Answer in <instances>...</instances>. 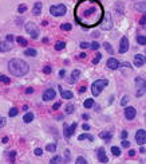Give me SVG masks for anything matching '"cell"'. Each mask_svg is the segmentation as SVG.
Here are the masks:
<instances>
[{"label": "cell", "instance_id": "obj_1", "mask_svg": "<svg viewBox=\"0 0 146 164\" xmlns=\"http://www.w3.org/2000/svg\"><path fill=\"white\" fill-rule=\"evenodd\" d=\"M8 70L14 77H24L30 71V66L26 61L20 59V58H12L8 62Z\"/></svg>", "mask_w": 146, "mask_h": 164}, {"label": "cell", "instance_id": "obj_2", "mask_svg": "<svg viewBox=\"0 0 146 164\" xmlns=\"http://www.w3.org/2000/svg\"><path fill=\"white\" fill-rule=\"evenodd\" d=\"M107 85H109V81H107V79H105V78L97 79L94 84L91 85V93H92V96H94V97H98V96L103 92V89H105Z\"/></svg>", "mask_w": 146, "mask_h": 164}, {"label": "cell", "instance_id": "obj_3", "mask_svg": "<svg viewBox=\"0 0 146 164\" xmlns=\"http://www.w3.org/2000/svg\"><path fill=\"white\" fill-rule=\"evenodd\" d=\"M67 12V7L65 4H56V5H51L50 7V14L52 16H63Z\"/></svg>", "mask_w": 146, "mask_h": 164}, {"label": "cell", "instance_id": "obj_4", "mask_svg": "<svg viewBox=\"0 0 146 164\" xmlns=\"http://www.w3.org/2000/svg\"><path fill=\"white\" fill-rule=\"evenodd\" d=\"M134 82H135V89H137L135 96H137V97H142V96L145 94V89H146L145 78H142V77H137Z\"/></svg>", "mask_w": 146, "mask_h": 164}, {"label": "cell", "instance_id": "obj_5", "mask_svg": "<svg viewBox=\"0 0 146 164\" xmlns=\"http://www.w3.org/2000/svg\"><path fill=\"white\" fill-rule=\"evenodd\" d=\"M26 31H27L28 35H31L32 39H38L39 38V28H38V26L35 24V23H32V22L27 23L26 24Z\"/></svg>", "mask_w": 146, "mask_h": 164}, {"label": "cell", "instance_id": "obj_6", "mask_svg": "<svg viewBox=\"0 0 146 164\" xmlns=\"http://www.w3.org/2000/svg\"><path fill=\"white\" fill-rule=\"evenodd\" d=\"M77 126H78V122H74V124H71V125L65 124V126H63V136H65L66 139H70L74 134Z\"/></svg>", "mask_w": 146, "mask_h": 164}, {"label": "cell", "instance_id": "obj_7", "mask_svg": "<svg viewBox=\"0 0 146 164\" xmlns=\"http://www.w3.org/2000/svg\"><path fill=\"white\" fill-rule=\"evenodd\" d=\"M101 28L105 31H109V30H111L113 28V19H111V16L110 15H106L103 17V20L101 23Z\"/></svg>", "mask_w": 146, "mask_h": 164}, {"label": "cell", "instance_id": "obj_8", "mask_svg": "<svg viewBox=\"0 0 146 164\" xmlns=\"http://www.w3.org/2000/svg\"><path fill=\"white\" fill-rule=\"evenodd\" d=\"M123 114H125V119H126V120L131 121V120L135 119L137 110H135V108H133V106H126L125 110H123Z\"/></svg>", "mask_w": 146, "mask_h": 164}, {"label": "cell", "instance_id": "obj_9", "mask_svg": "<svg viewBox=\"0 0 146 164\" xmlns=\"http://www.w3.org/2000/svg\"><path fill=\"white\" fill-rule=\"evenodd\" d=\"M135 141L139 145H145L146 143V131L145 129H138L135 133Z\"/></svg>", "mask_w": 146, "mask_h": 164}, {"label": "cell", "instance_id": "obj_10", "mask_svg": "<svg viewBox=\"0 0 146 164\" xmlns=\"http://www.w3.org/2000/svg\"><path fill=\"white\" fill-rule=\"evenodd\" d=\"M129 39L127 37H122L121 42H119V54H125V52L129 51Z\"/></svg>", "mask_w": 146, "mask_h": 164}, {"label": "cell", "instance_id": "obj_11", "mask_svg": "<svg viewBox=\"0 0 146 164\" xmlns=\"http://www.w3.org/2000/svg\"><path fill=\"white\" fill-rule=\"evenodd\" d=\"M97 156H98V160L99 163H109V157L106 156V151H105V148H98L97 151Z\"/></svg>", "mask_w": 146, "mask_h": 164}, {"label": "cell", "instance_id": "obj_12", "mask_svg": "<svg viewBox=\"0 0 146 164\" xmlns=\"http://www.w3.org/2000/svg\"><path fill=\"white\" fill-rule=\"evenodd\" d=\"M56 97V92L54 89H46V92L43 93V101H51Z\"/></svg>", "mask_w": 146, "mask_h": 164}, {"label": "cell", "instance_id": "obj_13", "mask_svg": "<svg viewBox=\"0 0 146 164\" xmlns=\"http://www.w3.org/2000/svg\"><path fill=\"white\" fill-rule=\"evenodd\" d=\"M145 61H146V58H145V55H142V54H137L135 57H134V66H137V67H142L143 65H145Z\"/></svg>", "mask_w": 146, "mask_h": 164}, {"label": "cell", "instance_id": "obj_14", "mask_svg": "<svg viewBox=\"0 0 146 164\" xmlns=\"http://www.w3.org/2000/svg\"><path fill=\"white\" fill-rule=\"evenodd\" d=\"M106 65L110 70H117V69H119V61L115 59V58H109Z\"/></svg>", "mask_w": 146, "mask_h": 164}, {"label": "cell", "instance_id": "obj_15", "mask_svg": "<svg viewBox=\"0 0 146 164\" xmlns=\"http://www.w3.org/2000/svg\"><path fill=\"white\" fill-rule=\"evenodd\" d=\"M58 89H59V92H60V96H62V98H63V99H71V98L74 97L72 92H70V90H63V87H62L60 85L58 86Z\"/></svg>", "mask_w": 146, "mask_h": 164}, {"label": "cell", "instance_id": "obj_16", "mask_svg": "<svg viewBox=\"0 0 146 164\" xmlns=\"http://www.w3.org/2000/svg\"><path fill=\"white\" fill-rule=\"evenodd\" d=\"M12 43H9V42H0V52H8V51H11L12 50Z\"/></svg>", "mask_w": 146, "mask_h": 164}, {"label": "cell", "instance_id": "obj_17", "mask_svg": "<svg viewBox=\"0 0 146 164\" xmlns=\"http://www.w3.org/2000/svg\"><path fill=\"white\" fill-rule=\"evenodd\" d=\"M79 77H80V71L78 69H75V70H72V73H71V78L68 79V82L70 84H75L78 79H79Z\"/></svg>", "mask_w": 146, "mask_h": 164}, {"label": "cell", "instance_id": "obj_18", "mask_svg": "<svg viewBox=\"0 0 146 164\" xmlns=\"http://www.w3.org/2000/svg\"><path fill=\"white\" fill-rule=\"evenodd\" d=\"M42 7H43V4L40 3V2L35 3V5H34V10H32V14H34L35 16H39L40 14H42Z\"/></svg>", "mask_w": 146, "mask_h": 164}, {"label": "cell", "instance_id": "obj_19", "mask_svg": "<svg viewBox=\"0 0 146 164\" xmlns=\"http://www.w3.org/2000/svg\"><path fill=\"white\" fill-rule=\"evenodd\" d=\"M99 137L103 139L105 141H110V140L113 139V133H111V132H109V131H103V132L99 133Z\"/></svg>", "mask_w": 146, "mask_h": 164}, {"label": "cell", "instance_id": "obj_20", "mask_svg": "<svg viewBox=\"0 0 146 164\" xmlns=\"http://www.w3.org/2000/svg\"><path fill=\"white\" fill-rule=\"evenodd\" d=\"M34 113L32 112H27L24 116H23V121L26 122V124H30V122H32L34 121Z\"/></svg>", "mask_w": 146, "mask_h": 164}, {"label": "cell", "instance_id": "obj_21", "mask_svg": "<svg viewBox=\"0 0 146 164\" xmlns=\"http://www.w3.org/2000/svg\"><path fill=\"white\" fill-rule=\"evenodd\" d=\"M78 140H79V141H83V140H90V141H92L94 137H92L90 133H82V134L78 136Z\"/></svg>", "mask_w": 146, "mask_h": 164}, {"label": "cell", "instance_id": "obj_22", "mask_svg": "<svg viewBox=\"0 0 146 164\" xmlns=\"http://www.w3.org/2000/svg\"><path fill=\"white\" fill-rule=\"evenodd\" d=\"M36 54H38V51L35 50V49H26V50H24V55H26V57L34 58V57H36Z\"/></svg>", "mask_w": 146, "mask_h": 164}, {"label": "cell", "instance_id": "obj_23", "mask_svg": "<svg viewBox=\"0 0 146 164\" xmlns=\"http://www.w3.org/2000/svg\"><path fill=\"white\" fill-rule=\"evenodd\" d=\"M74 110H75V105L74 104H67L66 108H65V113L66 114H72Z\"/></svg>", "mask_w": 146, "mask_h": 164}, {"label": "cell", "instance_id": "obj_24", "mask_svg": "<svg viewBox=\"0 0 146 164\" xmlns=\"http://www.w3.org/2000/svg\"><path fill=\"white\" fill-rule=\"evenodd\" d=\"M145 7H146V3L145 2H139V3L135 4V10L139 11V12H142V14H145Z\"/></svg>", "mask_w": 146, "mask_h": 164}, {"label": "cell", "instance_id": "obj_25", "mask_svg": "<svg viewBox=\"0 0 146 164\" xmlns=\"http://www.w3.org/2000/svg\"><path fill=\"white\" fill-rule=\"evenodd\" d=\"M83 106L86 109H91L92 106H94V99H92V98H87L86 101L83 102Z\"/></svg>", "mask_w": 146, "mask_h": 164}, {"label": "cell", "instance_id": "obj_26", "mask_svg": "<svg viewBox=\"0 0 146 164\" xmlns=\"http://www.w3.org/2000/svg\"><path fill=\"white\" fill-rule=\"evenodd\" d=\"M54 47H55L56 51H60V50H63V49L66 47V42H63V40H59V42H56V43H55Z\"/></svg>", "mask_w": 146, "mask_h": 164}, {"label": "cell", "instance_id": "obj_27", "mask_svg": "<svg viewBox=\"0 0 146 164\" xmlns=\"http://www.w3.org/2000/svg\"><path fill=\"white\" fill-rule=\"evenodd\" d=\"M7 156H8L9 163H14V161H15V157H16V151H9V152H7Z\"/></svg>", "mask_w": 146, "mask_h": 164}, {"label": "cell", "instance_id": "obj_28", "mask_svg": "<svg viewBox=\"0 0 146 164\" xmlns=\"http://www.w3.org/2000/svg\"><path fill=\"white\" fill-rule=\"evenodd\" d=\"M56 143H51V144H47L46 145V151H48V152H55L56 151Z\"/></svg>", "mask_w": 146, "mask_h": 164}, {"label": "cell", "instance_id": "obj_29", "mask_svg": "<svg viewBox=\"0 0 146 164\" xmlns=\"http://www.w3.org/2000/svg\"><path fill=\"white\" fill-rule=\"evenodd\" d=\"M137 42H138V44L145 46L146 44V37H145V35H138V37H137Z\"/></svg>", "mask_w": 146, "mask_h": 164}, {"label": "cell", "instance_id": "obj_30", "mask_svg": "<svg viewBox=\"0 0 146 164\" xmlns=\"http://www.w3.org/2000/svg\"><path fill=\"white\" fill-rule=\"evenodd\" d=\"M103 47H105V49H106V51L109 52V54H114V50H113V46H111V44H110L109 42H105V43H103Z\"/></svg>", "mask_w": 146, "mask_h": 164}, {"label": "cell", "instance_id": "obj_31", "mask_svg": "<svg viewBox=\"0 0 146 164\" xmlns=\"http://www.w3.org/2000/svg\"><path fill=\"white\" fill-rule=\"evenodd\" d=\"M50 163H51V164H55V163H65V160H63L60 156H58V155H56V156H54V157H52V159L50 160Z\"/></svg>", "mask_w": 146, "mask_h": 164}, {"label": "cell", "instance_id": "obj_32", "mask_svg": "<svg viewBox=\"0 0 146 164\" xmlns=\"http://www.w3.org/2000/svg\"><path fill=\"white\" fill-rule=\"evenodd\" d=\"M0 82L2 84H5V85H8V84H11V78H8L7 75H0Z\"/></svg>", "mask_w": 146, "mask_h": 164}, {"label": "cell", "instance_id": "obj_33", "mask_svg": "<svg viewBox=\"0 0 146 164\" xmlns=\"http://www.w3.org/2000/svg\"><path fill=\"white\" fill-rule=\"evenodd\" d=\"M16 42L19 43L20 46H27V43H28V42H27V39H26V38H23V37H17V38H16Z\"/></svg>", "mask_w": 146, "mask_h": 164}, {"label": "cell", "instance_id": "obj_34", "mask_svg": "<svg viewBox=\"0 0 146 164\" xmlns=\"http://www.w3.org/2000/svg\"><path fill=\"white\" fill-rule=\"evenodd\" d=\"M129 101H130V97L127 96V94H125L123 97H122V99H121V105H122V106H126Z\"/></svg>", "mask_w": 146, "mask_h": 164}, {"label": "cell", "instance_id": "obj_35", "mask_svg": "<svg viewBox=\"0 0 146 164\" xmlns=\"http://www.w3.org/2000/svg\"><path fill=\"white\" fill-rule=\"evenodd\" d=\"M111 153L114 155V156H121V148H118V147H111Z\"/></svg>", "mask_w": 146, "mask_h": 164}, {"label": "cell", "instance_id": "obj_36", "mask_svg": "<svg viewBox=\"0 0 146 164\" xmlns=\"http://www.w3.org/2000/svg\"><path fill=\"white\" fill-rule=\"evenodd\" d=\"M17 113H19L17 108H11L9 112H8V116H9V117H15V116H17Z\"/></svg>", "mask_w": 146, "mask_h": 164}, {"label": "cell", "instance_id": "obj_37", "mask_svg": "<svg viewBox=\"0 0 146 164\" xmlns=\"http://www.w3.org/2000/svg\"><path fill=\"white\" fill-rule=\"evenodd\" d=\"M75 163H77V164H87V160L85 159L83 156H78L77 159H75Z\"/></svg>", "mask_w": 146, "mask_h": 164}, {"label": "cell", "instance_id": "obj_38", "mask_svg": "<svg viewBox=\"0 0 146 164\" xmlns=\"http://www.w3.org/2000/svg\"><path fill=\"white\" fill-rule=\"evenodd\" d=\"M60 28H62L63 31H70V30L72 28V26L70 24V23H63V24L60 26Z\"/></svg>", "mask_w": 146, "mask_h": 164}, {"label": "cell", "instance_id": "obj_39", "mask_svg": "<svg viewBox=\"0 0 146 164\" xmlns=\"http://www.w3.org/2000/svg\"><path fill=\"white\" fill-rule=\"evenodd\" d=\"M101 59H102V54H101V52H98V54L95 55V58L91 62H92V65H97V63H99V61H101Z\"/></svg>", "mask_w": 146, "mask_h": 164}, {"label": "cell", "instance_id": "obj_40", "mask_svg": "<svg viewBox=\"0 0 146 164\" xmlns=\"http://www.w3.org/2000/svg\"><path fill=\"white\" fill-rule=\"evenodd\" d=\"M26 11H27V5L26 4H20L19 7H17V12L19 14H24Z\"/></svg>", "mask_w": 146, "mask_h": 164}, {"label": "cell", "instance_id": "obj_41", "mask_svg": "<svg viewBox=\"0 0 146 164\" xmlns=\"http://www.w3.org/2000/svg\"><path fill=\"white\" fill-rule=\"evenodd\" d=\"M51 71H52V69H51L50 65H46V66L43 67V73H44V74H51Z\"/></svg>", "mask_w": 146, "mask_h": 164}, {"label": "cell", "instance_id": "obj_42", "mask_svg": "<svg viewBox=\"0 0 146 164\" xmlns=\"http://www.w3.org/2000/svg\"><path fill=\"white\" fill-rule=\"evenodd\" d=\"M90 47H91V50L97 51V50H99V43H98V42H92V43L90 44Z\"/></svg>", "mask_w": 146, "mask_h": 164}, {"label": "cell", "instance_id": "obj_43", "mask_svg": "<svg viewBox=\"0 0 146 164\" xmlns=\"http://www.w3.org/2000/svg\"><path fill=\"white\" fill-rule=\"evenodd\" d=\"M14 39H15V38H14V35H12V34H8L7 37H5V40H7V42H9V43H12V42H14Z\"/></svg>", "mask_w": 146, "mask_h": 164}, {"label": "cell", "instance_id": "obj_44", "mask_svg": "<svg viewBox=\"0 0 146 164\" xmlns=\"http://www.w3.org/2000/svg\"><path fill=\"white\" fill-rule=\"evenodd\" d=\"M5 122H7V121H5V119H4L3 116H0V128L5 126Z\"/></svg>", "mask_w": 146, "mask_h": 164}, {"label": "cell", "instance_id": "obj_45", "mask_svg": "<svg viewBox=\"0 0 146 164\" xmlns=\"http://www.w3.org/2000/svg\"><path fill=\"white\" fill-rule=\"evenodd\" d=\"M79 46H80V49H83V50H85V49H89V47H90V44L87 43V42H82Z\"/></svg>", "mask_w": 146, "mask_h": 164}, {"label": "cell", "instance_id": "obj_46", "mask_svg": "<svg viewBox=\"0 0 146 164\" xmlns=\"http://www.w3.org/2000/svg\"><path fill=\"white\" fill-rule=\"evenodd\" d=\"M119 66H123V67H127V69H131V65L129 62H121L119 63Z\"/></svg>", "mask_w": 146, "mask_h": 164}, {"label": "cell", "instance_id": "obj_47", "mask_svg": "<svg viewBox=\"0 0 146 164\" xmlns=\"http://www.w3.org/2000/svg\"><path fill=\"white\" fill-rule=\"evenodd\" d=\"M35 155H36V156H42L43 155V149L42 148H36V149H35Z\"/></svg>", "mask_w": 146, "mask_h": 164}, {"label": "cell", "instance_id": "obj_48", "mask_svg": "<svg viewBox=\"0 0 146 164\" xmlns=\"http://www.w3.org/2000/svg\"><path fill=\"white\" fill-rule=\"evenodd\" d=\"M122 147H123V148H129V147H130V143H129V141H127V140L125 139L123 141H122Z\"/></svg>", "mask_w": 146, "mask_h": 164}, {"label": "cell", "instance_id": "obj_49", "mask_svg": "<svg viewBox=\"0 0 146 164\" xmlns=\"http://www.w3.org/2000/svg\"><path fill=\"white\" fill-rule=\"evenodd\" d=\"M145 23H146V16H145V14L142 15V19L139 20V24H141L142 27H145Z\"/></svg>", "mask_w": 146, "mask_h": 164}, {"label": "cell", "instance_id": "obj_50", "mask_svg": "<svg viewBox=\"0 0 146 164\" xmlns=\"http://www.w3.org/2000/svg\"><path fill=\"white\" fill-rule=\"evenodd\" d=\"M60 105H62L60 102H55L54 105H52V109H54V110H58V109L60 108Z\"/></svg>", "mask_w": 146, "mask_h": 164}, {"label": "cell", "instance_id": "obj_51", "mask_svg": "<svg viewBox=\"0 0 146 164\" xmlns=\"http://www.w3.org/2000/svg\"><path fill=\"white\" fill-rule=\"evenodd\" d=\"M121 139H122V140L127 139V131H122V133H121Z\"/></svg>", "mask_w": 146, "mask_h": 164}, {"label": "cell", "instance_id": "obj_52", "mask_svg": "<svg viewBox=\"0 0 146 164\" xmlns=\"http://www.w3.org/2000/svg\"><path fill=\"white\" fill-rule=\"evenodd\" d=\"M26 93H27V94H32V93H34V87H27Z\"/></svg>", "mask_w": 146, "mask_h": 164}, {"label": "cell", "instance_id": "obj_53", "mask_svg": "<svg viewBox=\"0 0 146 164\" xmlns=\"http://www.w3.org/2000/svg\"><path fill=\"white\" fill-rule=\"evenodd\" d=\"M82 128H83V131H90V125L89 124H83V125H82Z\"/></svg>", "mask_w": 146, "mask_h": 164}, {"label": "cell", "instance_id": "obj_54", "mask_svg": "<svg viewBox=\"0 0 146 164\" xmlns=\"http://www.w3.org/2000/svg\"><path fill=\"white\" fill-rule=\"evenodd\" d=\"M65 75H66V70H60V71H59V77L63 78Z\"/></svg>", "mask_w": 146, "mask_h": 164}, {"label": "cell", "instance_id": "obj_55", "mask_svg": "<svg viewBox=\"0 0 146 164\" xmlns=\"http://www.w3.org/2000/svg\"><path fill=\"white\" fill-rule=\"evenodd\" d=\"M65 156H66L67 161H68V159H70V151H68V149H66V151H65Z\"/></svg>", "mask_w": 146, "mask_h": 164}, {"label": "cell", "instance_id": "obj_56", "mask_svg": "<svg viewBox=\"0 0 146 164\" xmlns=\"http://www.w3.org/2000/svg\"><path fill=\"white\" fill-rule=\"evenodd\" d=\"M86 57H87V54H86V52H80V54H79V58H80V59H85Z\"/></svg>", "mask_w": 146, "mask_h": 164}, {"label": "cell", "instance_id": "obj_57", "mask_svg": "<svg viewBox=\"0 0 146 164\" xmlns=\"http://www.w3.org/2000/svg\"><path fill=\"white\" fill-rule=\"evenodd\" d=\"M134 155H135V151H134V149H130V151H129V156L133 157Z\"/></svg>", "mask_w": 146, "mask_h": 164}, {"label": "cell", "instance_id": "obj_58", "mask_svg": "<svg viewBox=\"0 0 146 164\" xmlns=\"http://www.w3.org/2000/svg\"><path fill=\"white\" fill-rule=\"evenodd\" d=\"M82 119H83V120H89V119H90V116L85 113V114H82Z\"/></svg>", "mask_w": 146, "mask_h": 164}, {"label": "cell", "instance_id": "obj_59", "mask_svg": "<svg viewBox=\"0 0 146 164\" xmlns=\"http://www.w3.org/2000/svg\"><path fill=\"white\" fill-rule=\"evenodd\" d=\"M139 152H141V153H145V152H146V149H145L143 145H141V148H139Z\"/></svg>", "mask_w": 146, "mask_h": 164}, {"label": "cell", "instance_id": "obj_60", "mask_svg": "<svg viewBox=\"0 0 146 164\" xmlns=\"http://www.w3.org/2000/svg\"><path fill=\"white\" fill-rule=\"evenodd\" d=\"M8 140H9L8 137H3V140H2V143H3V144H5V143H8Z\"/></svg>", "mask_w": 146, "mask_h": 164}, {"label": "cell", "instance_id": "obj_61", "mask_svg": "<svg viewBox=\"0 0 146 164\" xmlns=\"http://www.w3.org/2000/svg\"><path fill=\"white\" fill-rule=\"evenodd\" d=\"M79 92H80V93H85V92H86V86H82L80 89H79Z\"/></svg>", "mask_w": 146, "mask_h": 164}, {"label": "cell", "instance_id": "obj_62", "mask_svg": "<svg viewBox=\"0 0 146 164\" xmlns=\"http://www.w3.org/2000/svg\"><path fill=\"white\" fill-rule=\"evenodd\" d=\"M23 110H28V105H23Z\"/></svg>", "mask_w": 146, "mask_h": 164}]
</instances>
